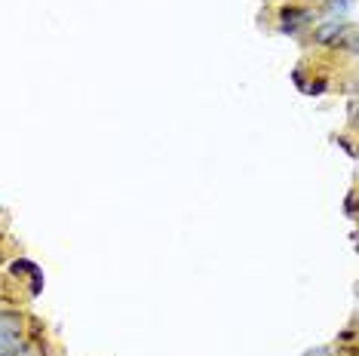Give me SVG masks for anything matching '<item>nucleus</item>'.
<instances>
[{"mask_svg": "<svg viewBox=\"0 0 359 356\" xmlns=\"http://www.w3.org/2000/svg\"><path fill=\"white\" fill-rule=\"evenodd\" d=\"M25 316L19 311H0V356H25Z\"/></svg>", "mask_w": 359, "mask_h": 356, "instance_id": "obj_1", "label": "nucleus"}, {"mask_svg": "<svg viewBox=\"0 0 359 356\" xmlns=\"http://www.w3.org/2000/svg\"><path fill=\"white\" fill-rule=\"evenodd\" d=\"M310 22H314V10H307V6H298V3L279 6V34L295 37L298 31L307 28Z\"/></svg>", "mask_w": 359, "mask_h": 356, "instance_id": "obj_2", "label": "nucleus"}, {"mask_svg": "<svg viewBox=\"0 0 359 356\" xmlns=\"http://www.w3.org/2000/svg\"><path fill=\"white\" fill-rule=\"evenodd\" d=\"M350 28L353 25H347V22H341V19H329L314 28V43L316 46H341V40L347 37Z\"/></svg>", "mask_w": 359, "mask_h": 356, "instance_id": "obj_3", "label": "nucleus"}, {"mask_svg": "<svg viewBox=\"0 0 359 356\" xmlns=\"http://www.w3.org/2000/svg\"><path fill=\"white\" fill-rule=\"evenodd\" d=\"M325 15H332V19H338V15H344L350 10V0H323V6H319Z\"/></svg>", "mask_w": 359, "mask_h": 356, "instance_id": "obj_4", "label": "nucleus"}, {"mask_svg": "<svg viewBox=\"0 0 359 356\" xmlns=\"http://www.w3.org/2000/svg\"><path fill=\"white\" fill-rule=\"evenodd\" d=\"M34 270H37V265H34V261H28V258H15L13 265H10V274L13 276H25V274L31 276Z\"/></svg>", "mask_w": 359, "mask_h": 356, "instance_id": "obj_5", "label": "nucleus"}, {"mask_svg": "<svg viewBox=\"0 0 359 356\" xmlns=\"http://www.w3.org/2000/svg\"><path fill=\"white\" fill-rule=\"evenodd\" d=\"M43 292V270L37 267L34 274H31V298H37Z\"/></svg>", "mask_w": 359, "mask_h": 356, "instance_id": "obj_6", "label": "nucleus"}, {"mask_svg": "<svg viewBox=\"0 0 359 356\" xmlns=\"http://www.w3.org/2000/svg\"><path fill=\"white\" fill-rule=\"evenodd\" d=\"M344 212H347V218H356V193L353 191H350L344 200Z\"/></svg>", "mask_w": 359, "mask_h": 356, "instance_id": "obj_7", "label": "nucleus"}, {"mask_svg": "<svg viewBox=\"0 0 359 356\" xmlns=\"http://www.w3.org/2000/svg\"><path fill=\"white\" fill-rule=\"evenodd\" d=\"M301 356H335L332 347H310V350H304Z\"/></svg>", "mask_w": 359, "mask_h": 356, "instance_id": "obj_8", "label": "nucleus"}]
</instances>
